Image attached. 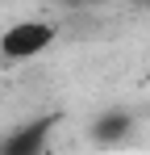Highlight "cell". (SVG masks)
<instances>
[{"mask_svg": "<svg viewBox=\"0 0 150 155\" xmlns=\"http://www.w3.org/2000/svg\"><path fill=\"white\" fill-rule=\"evenodd\" d=\"M58 38L54 21H42V17H25V21H13V25L0 34V54L8 63H29L38 54H46Z\"/></svg>", "mask_w": 150, "mask_h": 155, "instance_id": "obj_1", "label": "cell"}, {"mask_svg": "<svg viewBox=\"0 0 150 155\" xmlns=\"http://www.w3.org/2000/svg\"><path fill=\"white\" fill-rule=\"evenodd\" d=\"M46 126H50V122H42V126H25L21 134H13V138H4L0 147H4L8 155H25V151H38V147L46 143Z\"/></svg>", "mask_w": 150, "mask_h": 155, "instance_id": "obj_2", "label": "cell"}, {"mask_svg": "<svg viewBox=\"0 0 150 155\" xmlns=\"http://www.w3.org/2000/svg\"><path fill=\"white\" fill-rule=\"evenodd\" d=\"M71 4H83V0H71Z\"/></svg>", "mask_w": 150, "mask_h": 155, "instance_id": "obj_4", "label": "cell"}, {"mask_svg": "<svg viewBox=\"0 0 150 155\" xmlns=\"http://www.w3.org/2000/svg\"><path fill=\"white\" fill-rule=\"evenodd\" d=\"M125 126H129L125 117H100V126H96V134H100V138H104V143H108V138H113V134H121Z\"/></svg>", "mask_w": 150, "mask_h": 155, "instance_id": "obj_3", "label": "cell"}]
</instances>
